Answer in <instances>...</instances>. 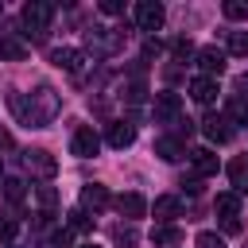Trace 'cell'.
I'll return each instance as SVG.
<instances>
[{"mask_svg": "<svg viewBox=\"0 0 248 248\" xmlns=\"http://www.w3.org/2000/svg\"><path fill=\"white\" fill-rule=\"evenodd\" d=\"M58 93L50 89V85H35V93H31V101H23L19 93L12 97V108H16V116L23 120V124H31V128H46L54 116H58Z\"/></svg>", "mask_w": 248, "mask_h": 248, "instance_id": "obj_1", "label": "cell"}, {"mask_svg": "<svg viewBox=\"0 0 248 248\" xmlns=\"http://www.w3.org/2000/svg\"><path fill=\"white\" fill-rule=\"evenodd\" d=\"M50 19H54V4H46V0H27L23 4V27H27L31 39H46Z\"/></svg>", "mask_w": 248, "mask_h": 248, "instance_id": "obj_2", "label": "cell"}, {"mask_svg": "<svg viewBox=\"0 0 248 248\" xmlns=\"http://www.w3.org/2000/svg\"><path fill=\"white\" fill-rule=\"evenodd\" d=\"M23 167H27L35 178H54V174H58V159H54L46 147H27V151H23Z\"/></svg>", "mask_w": 248, "mask_h": 248, "instance_id": "obj_3", "label": "cell"}, {"mask_svg": "<svg viewBox=\"0 0 248 248\" xmlns=\"http://www.w3.org/2000/svg\"><path fill=\"white\" fill-rule=\"evenodd\" d=\"M163 19H167V12H163L159 0H140V4H136V27H140V31H159Z\"/></svg>", "mask_w": 248, "mask_h": 248, "instance_id": "obj_4", "label": "cell"}, {"mask_svg": "<svg viewBox=\"0 0 248 248\" xmlns=\"http://www.w3.org/2000/svg\"><path fill=\"white\" fill-rule=\"evenodd\" d=\"M202 132H205L213 143H229V140H232V120H229L225 112H209V116L202 120Z\"/></svg>", "mask_w": 248, "mask_h": 248, "instance_id": "obj_5", "label": "cell"}, {"mask_svg": "<svg viewBox=\"0 0 248 248\" xmlns=\"http://www.w3.org/2000/svg\"><path fill=\"white\" fill-rule=\"evenodd\" d=\"M97 147H101V140H97V132H93L89 124H81V128L74 132V140H70V151H74L78 159H93Z\"/></svg>", "mask_w": 248, "mask_h": 248, "instance_id": "obj_6", "label": "cell"}, {"mask_svg": "<svg viewBox=\"0 0 248 248\" xmlns=\"http://www.w3.org/2000/svg\"><path fill=\"white\" fill-rule=\"evenodd\" d=\"M155 120L159 124H170V120H178V112H182V97L178 93H155Z\"/></svg>", "mask_w": 248, "mask_h": 248, "instance_id": "obj_7", "label": "cell"}, {"mask_svg": "<svg viewBox=\"0 0 248 248\" xmlns=\"http://www.w3.org/2000/svg\"><path fill=\"white\" fill-rule=\"evenodd\" d=\"M198 66H202V78H217V74L225 70V50L202 46V50H198Z\"/></svg>", "mask_w": 248, "mask_h": 248, "instance_id": "obj_8", "label": "cell"}, {"mask_svg": "<svg viewBox=\"0 0 248 248\" xmlns=\"http://www.w3.org/2000/svg\"><path fill=\"white\" fill-rule=\"evenodd\" d=\"M50 62H54L58 70L78 74V70H81V62H85V54H81L78 46H58V50H50Z\"/></svg>", "mask_w": 248, "mask_h": 248, "instance_id": "obj_9", "label": "cell"}, {"mask_svg": "<svg viewBox=\"0 0 248 248\" xmlns=\"http://www.w3.org/2000/svg\"><path fill=\"white\" fill-rule=\"evenodd\" d=\"M217 93H221V89H217V78H194V81H190V97H194L198 105H213Z\"/></svg>", "mask_w": 248, "mask_h": 248, "instance_id": "obj_10", "label": "cell"}, {"mask_svg": "<svg viewBox=\"0 0 248 248\" xmlns=\"http://www.w3.org/2000/svg\"><path fill=\"white\" fill-rule=\"evenodd\" d=\"M108 143H112L116 151L132 147V143H136V124H128V120H116V124H108Z\"/></svg>", "mask_w": 248, "mask_h": 248, "instance_id": "obj_11", "label": "cell"}, {"mask_svg": "<svg viewBox=\"0 0 248 248\" xmlns=\"http://www.w3.org/2000/svg\"><path fill=\"white\" fill-rule=\"evenodd\" d=\"M190 163H194V174H198V178L217 174V155H213L209 147H194V151H190Z\"/></svg>", "mask_w": 248, "mask_h": 248, "instance_id": "obj_12", "label": "cell"}, {"mask_svg": "<svg viewBox=\"0 0 248 248\" xmlns=\"http://www.w3.org/2000/svg\"><path fill=\"white\" fill-rule=\"evenodd\" d=\"M108 205V190L101 186V182H89V186H81V209H93V213H101Z\"/></svg>", "mask_w": 248, "mask_h": 248, "instance_id": "obj_13", "label": "cell"}, {"mask_svg": "<svg viewBox=\"0 0 248 248\" xmlns=\"http://www.w3.org/2000/svg\"><path fill=\"white\" fill-rule=\"evenodd\" d=\"M229 182H232V194H248V155H236L229 163Z\"/></svg>", "mask_w": 248, "mask_h": 248, "instance_id": "obj_14", "label": "cell"}, {"mask_svg": "<svg viewBox=\"0 0 248 248\" xmlns=\"http://www.w3.org/2000/svg\"><path fill=\"white\" fill-rule=\"evenodd\" d=\"M116 209H120V217L136 221V217H143V213H147V202H143L140 194H120V198H116Z\"/></svg>", "mask_w": 248, "mask_h": 248, "instance_id": "obj_15", "label": "cell"}, {"mask_svg": "<svg viewBox=\"0 0 248 248\" xmlns=\"http://www.w3.org/2000/svg\"><path fill=\"white\" fill-rule=\"evenodd\" d=\"M155 155L167 159V163H174V159L186 155V147H182V140H174V136H159V140H155Z\"/></svg>", "mask_w": 248, "mask_h": 248, "instance_id": "obj_16", "label": "cell"}, {"mask_svg": "<svg viewBox=\"0 0 248 248\" xmlns=\"http://www.w3.org/2000/svg\"><path fill=\"white\" fill-rule=\"evenodd\" d=\"M178 213H182V202H178L174 194H163V198H155V217H159V221H167V225H170Z\"/></svg>", "mask_w": 248, "mask_h": 248, "instance_id": "obj_17", "label": "cell"}, {"mask_svg": "<svg viewBox=\"0 0 248 248\" xmlns=\"http://www.w3.org/2000/svg\"><path fill=\"white\" fill-rule=\"evenodd\" d=\"M182 240V229H174V225H155L151 229V244H159V248H174Z\"/></svg>", "mask_w": 248, "mask_h": 248, "instance_id": "obj_18", "label": "cell"}, {"mask_svg": "<svg viewBox=\"0 0 248 248\" xmlns=\"http://www.w3.org/2000/svg\"><path fill=\"white\" fill-rule=\"evenodd\" d=\"M217 213L225 217V221H236V213H240V194H217Z\"/></svg>", "mask_w": 248, "mask_h": 248, "instance_id": "obj_19", "label": "cell"}, {"mask_svg": "<svg viewBox=\"0 0 248 248\" xmlns=\"http://www.w3.org/2000/svg\"><path fill=\"white\" fill-rule=\"evenodd\" d=\"M225 116H229L232 124H248V101H244V97H229V101H225Z\"/></svg>", "mask_w": 248, "mask_h": 248, "instance_id": "obj_20", "label": "cell"}, {"mask_svg": "<svg viewBox=\"0 0 248 248\" xmlns=\"http://www.w3.org/2000/svg\"><path fill=\"white\" fill-rule=\"evenodd\" d=\"M229 54L248 58V31H229Z\"/></svg>", "mask_w": 248, "mask_h": 248, "instance_id": "obj_21", "label": "cell"}, {"mask_svg": "<svg viewBox=\"0 0 248 248\" xmlns=\"http://www.w3.org/2000/svg\"><path fill=\"white\" fill-rule=\"evenodd\" d=\"M66 217H70V221H66L70 232H85V229H89V213H85V209H70Z\"/></svg>", "mask_w": 248, "mask_h": 248, "instance_id": "obj_22", "label": "cell"}, {"mask_svg": "<svg viewBox=\"0 0 248 248\" xmlns=\"http://www.w3.org/2000/svg\"><path fill=\"white\" fill-rule=\"evenodd\" d=\"M112 240H116V244H136L140 232H136L132 225H116V229H112Z\"/></svg>", "mask_w": 248, "mask_h": 248, "instance_id": "obj_23", "label": "cell"}, {"mask_svg": "<svg viewBox=\"0 0 248 248\" xmlns=\"http://www.w3.org/2000/svg\"><path fill=\"white\" fill-rule=\"evenodd\" d=\"M0 54H4V58H23V54H27V46H23V43H16V39H0Z\"/></svg>", "mask_w": 248, "mask_h": 248, "instance_id": "obj_24", "label": "cell"}, {"mask_svg": "<svg viewBox=\"0 0 248 248\" xmlns=\"http://www.w3.org/2000/svg\"><path fill=\"white\" fill-rule=\"evenodd\" d=\"M225 16L229 19H248V0H225Z\"/></svg>", "mask_w": 248, "mask_h": 248, "instance_id": "obj_25", "label": "cell"}, {"mask_svg": "<svg viewBox=\"0 0 248 248\" xmlns=\"http://www.w3.org/2000/svg\"><path fill=\"white\" fill-rule=\"evenodd\" d=\"M4 198L8 202H23V182L19 178H4Z\"/></svg>", "mask_w": 248, "mask_h": 248, "instance_id": "obj_26", "label": "cell"}, {"mask_svg": "<svg viewBox=\"0 0 248 248\" xmlns=\"http://www.w3.org/2000/svg\"><path fill=\"white\" fill-rule=\"evenodd\" d=\"M35 198H39V205H43V209H50V205L58 202V190H54V186H39V190H35Z\"/></svg>", "mask_w": 248, "mask_h": 248, "instance_id": "obj_27", "label": "cell"}, {"mask_svg": "<svg viewBox=\"0 0 248 248\" xmlns=\"http://www.w3.org/2000/svg\"><path fill=\"white\" fill-rule=\"evenodd\" d=\"M170 54H174V58H190V54H194V43H190V39H174V43H170Z\"/></svg>", "mask_w": 248, "mask_h": 248, "instance_id": "obj_28", "label": "cell"}, {"mask_svg": "<svg viewBox=\"0 0 248 248\" xmlns=\"http://www.w3.org/2000/svg\"><path fill=\"white\" fill-rule=\"evenodd\" d=\"M198 248H225V240L217 232H198Z\"/></svg>", "mask_w": 248, "mask_h": 248, "instance_id": "obj_29", "label": "cell"}, {"mask_svg": "<svg viewBox=\"0 0 248 248\" xmlns=\"http://www.w3.org/2000/svg\"><path fill=\"white\" fill-rule=\"evenodd\" d=\"M101 12H105V16H120L124 4H120V0H101Z\"/></svg>", "mask_w": 248, "mask_h": 248, "instance_id": "obj_30", "label": "cell"}, {"mask_svg": "<svg viewBox=\"0 0 248 248\" xmlns=\"http://www.w3.org/2000/svg\"><path fill=\"white\" fill-rule=\"evenodd\" d=\"M12 232H16V221L12 217H0V240H12Z\"/></svg>", "mask_w": 248, "mask_h": 248, "instance_id": "obj_31", "label": "cell"}, {"mask_svg": "<svg viewBox=\"0 0 248 248\" xmlns=\"http://www.w3.org/2000/svg\"><path fill=\"white\" fill-rule=\"evenodd\" d=\"M236 89H240V97L248 101V74H240V78H236Z\"/></svg>", "mask_w": 248, "mask_h": 248, "instance_id": "obj_32", "label": "cell"}, {"mask_svg": "<svg viewBox=\"0 0 248 248\" xmlns=\"http://www.w3.org/2000/svg\"><path fill=\"white\" fill-rule=\"evenodd\" d=\"M8 147H12V136H8L4 128H0V151H8Z\"/></svg>", "mask_w": 248, "mask_h": 248, "instance_id": "obj_33", "label": "cell"}, {"mask_svg": "<svg viewBox=\"0 0 248 248\" xmlns=\"http://www.w3.org/2000/svg\"><path fill=\"white\" fill-rule=\"evenodd\" d=\"M81 248H101V244H93V240H89V244H81Z\"/></svg>", "mask_w": 248, "mask_h": 248, "instance_id": "obj_34", "label": "cell"}, {"mask_svg": "<svg viewBox=\"0 0 248 248\" xmlns=\"http://www.w3.org/2000/svg\"><path fill=\"white\" fill-rule=\"evenodd\" d=\"M0 174H4V163H0Z\"/></svg>", "mask_w": 248, "mask_h": 248, "instance_id": "obj_35", "label": "cell"}, {"mask_svg": "<svg viewBox=\"0 0 248 248\" xmlns=\"http://www.w3.org/2000/svg\"><path fill=\"white\" fill-rule=\"evenodd\" d=\"M0 12H4V4H0Z\"/></svg>", "mask_w": 248, "mask_h": 248, "instance_id": "obj_36", "label": "cell"}]
</instances>
